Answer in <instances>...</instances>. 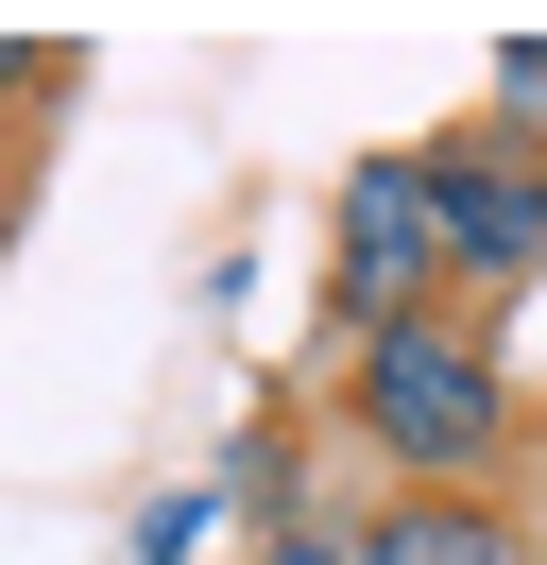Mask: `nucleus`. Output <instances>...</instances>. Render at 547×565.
Masks as SVG:
<instances>
[{"label": "nucleus", "instance_id": "obj_1", "mask_svg": "<svg viewBox=\"0 0 547 565\" xmlns=\"http://www.w3.org/2000/svg\"><path fill=\"white\" fill-rule=\"evenodd\" d=\"M360 428L410 462V480H479V462L513 446V377L479 343H444L428 309H410V326H360Z\"/></svg>", "mask_w": 547, "mask_h": 565}, {"label": "nucleus", "instance_id": "obj_2", "mask_svg": "<svg viewBox=\"0 0 547 565\" xmlns=\"http://www.w3.org/2000/svg\"><path fill=\"white\" fill-rule=\"evenodd\" d=\"M410 172H428V223H444V275H479V291L547 275V154H530V138H428Z\"/></svg>", "mask_w": 547, "mask_h": 565}, {"label": "nucleus", "instance_id": "obj_3", "mask_svg": "<svg viewBox=\"0 0 547 565\" xmlns=\"http://www.w3.org/2000/svg\"><path fill=\"white\" fill-rule=\"evenodd\" d=\"M325 275H342V309H360V326H410V291L444 275V223H428V172H410V154H376V172L342 189Z\"/></svg>", "mask_w": 547, "mask_h": 565}, {"label": "nucleus", "instance_id": "obj_4", "mask_svg": "<svg viewBox=\"0 0 547 565\" xmlns=\"http://www.w3.org/2000/svg\"><path fill=\"white\" fill-rule=\"evenodd\" d=\"M342 565H530V531L479 514V497H394V514H376Z\"/></svg>", "mask_w": 547, "mask_h": 565}, {"label": "nucleus", "instance_id": "obj_5", "mask_svg": "<svg viewBox=\"0 0 547 565\" xmlns=\"http://www.w3.org/2000/svg\"><path fill=\"white\" fill-rule=\"evenodd\" d=\"M496 120H547V35H496Z\"/></svg>", "mask_w": 547, "mask_h": 565}, {"label": "nucleus", "instance_id": "obj_6", "mask_svg": "<svg viewBox=\"0 0 547 565\" xmlns=\"http://www.w3.org/2000/svg\"><path fill=\"white\" fill-rule=\"evenodd\" d=\"M18 70H52V52H0V104H18Z\"/></svg>", "mask_w": 547, "mask_h": 565}, {"label": "nucleus", "instance_id": "obj_7", "mask_svg": "<svg viewBox=\"0 0 547 565\" xmlns=\"http://www.w3.org/2000/svg\"><path fill=\"white\" fill-rule=\"evenodd\" d=\"M274 565H342V548H274Z\"/></svg>", "mask_w": 547, "mask_h": 565}]
</instances>
